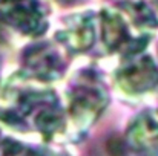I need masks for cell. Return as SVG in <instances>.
<instances>
[{
    "mask_svg": "<svg viewBox=\"0 0 158 156\" xmlns=\"http://www.w3.org/2000/svg\"><path fill=\"white\" fill-rule=\"evenodd\" d=\"M0 121L37 133L46 142L58 141L68 133L66 113L55 90L23 70L0 83Z\"/></svg>",
    "mask_w": 158,
    "mask_h": 156,
    "instance_id": "1",
    "label": "cell"
},
{
    "mask_svg": "<svg viewBox=\"0 0 158 156\" xmlns=\"http://www.w3.org/2000/svg\"><path fill=\"white\" fill-rule=\"evenodd\" d=\"M109 103V90L102 74L88 66L75 70L64 90L68 133L85 135L100 118Z\"/></svg>",
    "mask_w": 158,
    "mask_h": 156,
    "instance_id": "2",
    "label": "cell"
},
{
    "mask_svg": "<svg viewBox=\"0 0 158 156\" xmlns=\"http://www.w3.org/2000/svg\"><path fill=\"white\" fill-rule=\"evenodd\" d=\"M49 28L43 0H0V38H39Z\"/></svg>",
    "mask_w": 158,
    "mask_h": 156,
    "instance_id": "3",
    "label": "cell"
},
{
    "mask_svg": "<svg viewBox=\"0 0 158 156\" xmlns=\"http://www.w3.org/2000/svg\"><path fill=\"white\" fill-rule=\"evenodd\" d=\"M68 64V52L55 42H35L22 52V70L45 84L58 81Z\"/></svg>",
    "mask_w": 158,
    "mask_h": 156,
    "instance_id": "4",
    "label": "cell"
},
{
    "mask_svg": "<svg viewBox=\"0 0 158 156\" xmlns=\"http://www.w3.org/2000/svg\"><path fill=\"white\" fill-rule=\"evenodd\" d=\"M118 87L127 95H141L158 84V63L144 51L121 58L115 70Z\"/></svg>",
    "mask_w": 158,
    "mask_h": 156,
    "instance_id": "5",
    "label": "cell"
},
{
    "mask_svg": "<svg viewBox=\"0 0 158 156\" xmlns=\"http://www.w3.org/2000/svg\"><path fill=\"white\" fill-rule=\"evenodd\" d=\"M97 37V14L86 9L66 15L55 31L54 42L68 54H81L95 45Z\"/></svg>",
    "mask_w": 158,
    "mask_h": 156,
    "instance_id": "6",
    "label": "cell"
},
{
    "mask_svg": "<svg viewBox=\"0 0 158 156\" xmlns=\"http://www.w3.org/2000/svg\"><path fill=\"white\" fill-rule=\"evenodd\" d=\"M126 146L137 156H158V112L144 110L131 121Z\"/></svg>",
    "mask_w": 158,
    "mask_h": 156,
    "instance_id": "7",
    "label": "cell"
},
{
    "mask_svg": "<svg viewBox=\"0 0 158 156\" xmlns=\"http://www.w3.org/2000/svg\"><path fill=\"white\" fill-rule=\"evenodd\" d=\"M2 156H71L64 149L48 144H31L8 138L0 146Z\"/></svg>",
    "mask_w": 158,
    "mask_h": 156,
    "instance_id": "8",
    "label": "cell"
},
{
    "mask_svg": "<svg viewBox=\"0 0 158 156\" xmlns=\"http://www.w3.org/2000/svg\"><path fill=\"white\" fill-rule=\"evenodd\" d=\"M58 2H63V3H75L78 0H58Z\"/></svg>",
    "mask_w": 158,
    "mask_h": 156,
    "instance_id": "9",
    "label": "cell"
},
{
    "mask_svg": "<svg viewBox=\"0 0 158 156\" xmlns=\"http://www.w3.org/2000/svg\"><path fill=\"white\" fill-rule=\"evenodd\" d=\"M0 146H2V136H0Z\"/></svg>",
    "mask_w": 158,
    "mask_h": 156,
    "instance_id": "10",
    "label": "cell"
}]
</instances>
